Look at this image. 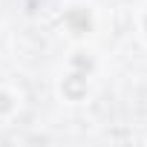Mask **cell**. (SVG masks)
I'll return each mask as SVG.
<instances>
[{
  "instance_id": "1",
  "label": "cell",
  "mask_w": 147,
  "mask_h": 147,
  "mask_svg": "<svg viewBox=\"0 0 147 147\" xmlns=\"http://www.w3.org/2000/svg\"><path fill=\"white\" fill-rule=\"evenodd\" d=\"M66 20L72 23L75 32H87V29H90V15H84V12H69Z\"/></svg>"
},
{
  "instance_id": "2",
  "label": "cell",
  "mask_w": 147,
  "mask_h": 147,
  "mask_svg": "<svg viewBox=\"0 0 147 147\" xmlns=\"http://www.w3.org/2000/svg\"><path fill=\"white\" fill-rule=\"evenodd\" d=\"M63 92H66V95H72V98H78V95L84 92V87H81V75H72V81H66Z\"/></svg>"
}]
</instances>
